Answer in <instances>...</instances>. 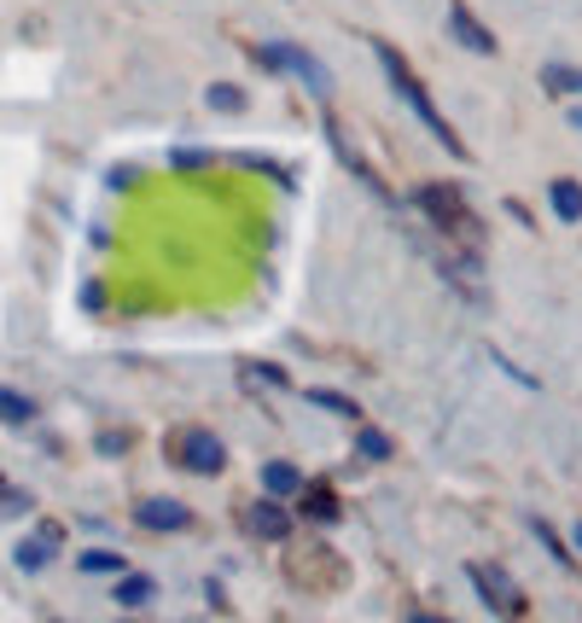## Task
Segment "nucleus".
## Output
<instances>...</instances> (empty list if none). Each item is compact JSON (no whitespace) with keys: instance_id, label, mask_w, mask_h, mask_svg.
Wrapping results in <instances>:
<instances>
[{"instance_id":"nucleus-2","label":"nucleus","mask_w":582,"mask_h":623,"mask_svg":"<svg viewBox=\"0 0 582 623\" xmlns=\"http://www.w3.org/2000/svg\"><path fill=\"white\" fill-rule=\"evenodd\" d=\"M175 461L193 466V473H204V478H216L221 461H228V449H221L216 431H186V437H175Z\"/></svg>"},{"instance_id":"nucleus-14","label":"nucleus","mask_w":582,"mask_h":623,"mask_svg":"<svg viewBox=\"0 0 582 623\" xmlns=\"http://www.w3.org/2000/svg\"><path fill=\"white\" fill-rule=\"evenodd\" d=\"M151 595H158L151 577H123V583H117V600H123V606H146Z\"/></svg>"},{"instance_id":"nucleus-8","label":"nucleus","mask_w":582,"mask_h":623,"mask_svg":"<svg viewBox=\"0 0 582 623\" xmlns=\"http://www.w3.org/2000/svg\"><path fill=\"white\" fill-rule=\"evenodd\" d=\"M554 210H559V222H582V181H571V175L554 181Z\"/></svg>"},{"instance_id":"nucleus-6","label":"nucleus","mask_w":582,"mask_h":623,"mask_svg":"<svg viewBox=\"0 0 582 623\" xmlns=\"http://www.w3.org/2000/svg\"><path fill=\"white\" fill-rule=\"evenodd\" d=\"M472 583L484 588V600L495 606V612H507V606H519V588H512L501 571H489V565H472Z\"/></svg>"},{"instance_id":"nucleus-16","label":"nucleus","mask_w":582,"mask_h":623,"mask_svg":"<svg viewBox=\"0 0 582 623\" xmlns=\"http://www.w3.org/2000/svg\"><path fill=\"white\" fill-rule=\"evenodd\" d=\"M310 518H338V501L327 490H310Z\"/></svg>"},{"instance_id":"nucleus-11","label":"nucleus","mask_w":582,"mask_h":623,"mask_svg":"<svg viewBox=\"0 0 582 623\" xmlns=\"http://www.w3.org/2000/svg\"><path fill=\"white\" fill-rule=\"evenodd\" d=\"M542 82H547L554 94H582V71H565V64H547Z\"/></svg>"},{"instance_id":"nucleus-13","label":"nucleus","mask_w":582,"mask_h":623,"mask_svg":"<svg viewBox=\"0 0 582 623\" xmlns=\"http://www.w3.org/2000/svg\"><path fill=\"white\" fill-rule=\"evenodd\" d=\"M36 414V402L19 396V391H0V419H12V426H24V419Z\"/></svg>"},{"instance_id":"nucleus-10","label":"nucleus","mask_w":582,"mask_h":623,"mask_svg":"<svg viewBox=\"0 0 582 623\" xmlns=\"http://www.w3.org/2000/svg\"><path fill=\"white\" fill-rule=\"evenodd\" d=\"M263 484H268L274 496H286V490H298V484H303V473H298L291 461H268V466H263Z\"/></svg>"},{"instance_id":"nucleus-21","label":"nucleus","mask_w":582,"mask_h":623,"mask_svg":"<svg viewBox=\"0 0 582 623\" xmlns=\"http://www.w3.org/2000/svg\"><path fill=\"white\" fill-rule=\"evenodd\" d=\"M414 623H442V618H414Z\"/></svg>"},{"instance_id":"nucleus-3","label":"nucleus","mask_w":582,"mask_h":623,"mask_svg":"<svg viewBox=\"0 0 582 623\" xmlns=\"http://www.w3.org/2000/svg\"><path fill=\"white\" fill-rule=\"evenodd\" d=\"M263 59L280 64V71H298L320 99H332V71H327V64H320L315 53H303V47H263Z\"/></svg>"},{"instance_id":"nucleus-4","label":"nucleus","mask_w":582,"mask_h":623,"mask_svg":"<svg viewBox=\"0 0 582 623\" xmlns=\"http://www.w3.org/2000/svg\"><path fill=\"white\" fill-rule=\"evenodd\" d=\"M414 198H420V210H432V222H437L442 233H454V228H466V222H472L454 187H420Z\"/></svg>"},{"instance_id":"nucleus-15","label":"nucleus","mask_w":582,"mask_h":623,"mask_svg":"<svg viewBox=\"0 0 582 623\" xmlns=\"http://www.w3.org/2000/svg\"><path fill=\"white\" fill-rule=\"evenodd\" d=\"M315 408H332V414H355V402L350 396H338V391H310Z\"/></svg>"},{"instance_id":"nucleus-18","label":"nucleus","mask_w":582,"mask_h":623,"mask_svg":"<svg viewBox=\"0 0 582 623\" xmlns=\"http://www.w3.org/2000/svg\"><path fill=\"white\" fill-rule=\"evenodd\" d=\"M82 571H123L117 553H82Z\"/></svg>"},{"instance_id":"nucleus-20","label":"nucleus","mask_w":582,"mask_h":623,"mask_svg":"<svg viewBox=\"0 0 582 623\" xmlns=\"http://www.w3.org/2000/svg\"><path fill=\"white\" fill-rule=\"evenodd\" d=\"M571 542H577V548H582V525H577V530H571Z\"/></svg>"},{"instance_id":"nucleus-1","label":"nucleus","mask_w":582,"mask_h":623,"mask_svg":"<svg viewBox=\"0 0 582 623\" xmlns=\"http://www.w3.org/2000/svg\"><path fill=\"white\" fill-rule=\"evenodd\" d=\"M373 53H379L385 76H390V88H397V94L408 99V106L420 111V123L437 134V146H442V151H466V146H460V134L449 129V117H442V111L432 106V94L420 88V76H414V71H408V64H402V53H397V47H390V41H373Z\"/></svg>"},{"instance_id":"nucleus-19","label":"nucleus","mask_w":582,"mask_h":623,"mask_svg":"<svg viewBox=\"0 0 582 623\" xmlns=\"http://www.w3.org/2000/svg\"><path fill=\"white\" fill-rule=\"evenodd\" d=\"M362 454H367V461H385V454H390V437L367 431V437H362Z\"/></svg>"},{"instance_id":"nucleus-7","label":"nucleus","mask_w":582,"mask_h":623,"mask_svg":"<svg viewBox=\"0 0 582 623\" xmlns=\"http://www.w3.org/2000/svg\"><path fill=\"white\" fill-rule=\"evenodd\" d=\"M449 24H454V36H460V41H466V47H472V53H495V36H489V29H484V24H477V19H472V12H466V7H454V19H449Z\"/></svg>"},{"instance_id":"nucleus-12","label":"nucleus","mask_w":582,"mask_h":623,"mask_svg":"<svg viewBox=\"0 0 582 623\" xmlns=\"http://www.w3.org/2000/svg\"><path fill=\"white\" fill-rule=\"evenodd\" d=\"M53 542H59V530H47L41 542H24V548H19V565H24V571H41V560L53 553Z\"/></svg>"},{"instance_id":"nucleus-17","label":"nucleus","mask_w":582,"mask_h":623,"mask_svg":"<svg viewBox=\"0 0 582 623\" xmlns=\"http://www.w3.org/2000/svg\"><path fill=\"white\" fill-rule=\"evenodd\" d=\"M210 106L216 111H239V106H245V94H239V88H210Z\"/></svg>"},{"instance_id":"nucleus-9","label":"nucleus","mask_w":582,"mask_h":623,"mask_svg":"<svg viewBox=\"0 0 582 623\" xmlns=\"http://www.w3.org/2000/svg\"><path fill=\"white\" fill-rule=\"evenodd\" d=\"M286 525H291V518L274 508V501H256V508H251V530L256 536H286Z\"/></svg>"},{"instance_id":"nucleus-5","label":"nucleus","mask_w":582,"mask_h":623,"mask_svg":"<svg viewBox=\"0 0 582 623\" xmlns=\"http://www.w3.org/2000/svg\"><path fill=\"white\" fill-rule=\"evenodd\" d=\"M141 530H186V501H169V496H151L134 508Z\"/></svg>"}]
</instances>
